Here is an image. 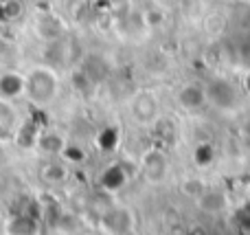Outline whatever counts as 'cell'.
I'll return each instance as SVG.
<instances>
[{"label": "cell", "instance_id": "6da1fadb", "mask_svg": "<svg viewBox=\"0 0 250 235\" xmlns=\"http://www.w3.org/2000/svg\"><path fill=\"white\" fill-rule=\"evenodd\" d=\"M26 77V92L24 97L31 101L33 106L38 108H46L51 106L53 101L60 97V75L53 66L46 64H38V66H31L29 70L24 73Z\"/></svg>", "mask_w": 250, "mask_h": 235}, {"label": "cell", "instance_id": "7a4b0ae2", "mask_svg": "<svg viewBox=\"0 0 250 235\" xmlns=\"http://www.w3.org/2000/svg\"><path fill=\"white\" fill-rule=\"evenodd\" d=\"M127 112L136 126L151 128L160 119V101L158 95L149 88H141V90L132 92L127 99Z\"/></svg>", "mask_w": 250, "mask_h": 235}, {"label": "cell", "instance_id": "3957f363", "mask_svg": "<svg viewBox=\"0 0 250 235\" xmlns=\"http://www.w3.org/2000/svg\"><path fill=\"white\" fill-rule=\"evenodd\" d=\"M141 174L147 183L151 185H158V183H165L169 176V156L163 148H147L145 152L141 154Z\"/></svg>", "mask_w": 250, "mask_h": 235}, {"label": "cell", "instance_id": "277c9868", "mask_svg": "<svg viewBox=\"0 0 250 235\" xmlns=\"http://www.w3.org/2000/svg\"><path fill=\"white\" fill-rule=\"evenodd\" d=\"M207 86V104L217 110H233L237 106L239 97L235 86L224 77H213L211 82L204 84Z\"/></svg>", "mask_w": 250, "mask_h": 235}, {"label": "cell", "instance_id": "5b68a950", "mask_svg": "<svg viewBox=\"0 0 250 235\" xmlns=\"http://www.w3.org/2000/svg\"><path fill=\"white\" fill-rule=\"evenodd\" d=\"M176 104L187 112L202 110L207 104V86L202 82H185L176 90Z\"/></svg>", "mask_w": 250, "mask_h": 235}, {"label": "cell", "instance_id": "8992f818", "mask_svg": "<svg viewBox=\"0 0 250 235\" xmlns=\"http://www.w3.org/2000/svg\"><path fill=\"white\" fill-rule=\"evenodd\" d=\"M26 92V77L20 70H2L0 73V101L13 104Z\"/></svg>", "mask_w": 250, "mask_h": 235}, {"label": "cell", "instance_id": "52a82bcc", "mask_svg": "<svg viewBox=\"0 0 250 235\" xmlns=\"http://www.w3.org/2000/svg\"><path fill=\"white\" fill-rule=\"evenodd\" d=\"M66 145V136L57 130H46V132H40L38 141H35V148L40 150V154H44L46 158H60L64 154Z\"/></svg>", "mask_w": 250, "mask_h": 235}, {"label": "cell", "instance_id": "ba28073f", "mask_svg": "<svg viewBox=\"0 0 250 235\" xmlns=\"http://www.w3.org/2000/svg\"><path fill=\"white\" fill-rule=\"evenodd\" d=\"M40 176L46 185H64L70 178V165L57 158H48L40 170Z\"/></svg>", "mask_w": 250, "mask_h": 235}, {"label": "cell", "instance_id": "9c48e42d", "mask_svg": "<svg viewBox=\"0 0 250 235\" xmlns=\"http://www.w3.org/2000/svg\"><path fill=\"white\" fill-rule=\"evenodd\" d=\"M198 207H200V211H204V214H208V215L222 214V211H226V207H229V196H226L222 189L208 187V192L198 200Z\"/></svg>", "mask_w": 250, "mask_h": 235}, {"label": "cell", "instance_id": "30bf717a", "mask_svg": "<svg viewBox=\"0 0 250 235\" xmlns=\"http://www.w3.org/2000/svg\"><path fill=\"white\" fill-rule=\"evenodd\" d=\"M208 187H211V185H208L202 176H195V174L185 176V178L180 180V192L185 193L189 200H195V202L208 192Z\"/></svg>", "mask_w": 250, "mask_h": 235}, {"label": "cell", "instance_id": "8fae6325", "mask_svg": "<svg viewBox=\"0 0 250 235\" xmlns=\"http://www.w3.org/2000/svg\"><path fill=\"white\" fill-rule=\"evenodd\" d=\"M9 233L11 235H35L38 233V220L31 214H18L9 222Z\"/></svg>", "mask_w": 250, "mask_h": 235}, {"label": "cell", "instance_id": "7c38bea8", "mask_svg": "<svg viewBox=\"0 0 250 235\" xmlns=\"http://www.w3.org/2000/svg\"><path fill=\"white\" fill-rule=\"evenodd\" d=\"M105 227L112 233H125L132 227V215L127 209H114L105 215Z\"/></svg>", "mask_w": 250, "mask_h": 235}, {"label": "cell", "instance_id": "4fadbf2b", "mask_svg": "<svg viewBox=\"0 0 250 235\" xmlns=\"http://www.w3.org/2000/svg\"><path fill=\"white\" fill-rule=\"evenodd\" d=\"M125 171H121L119 176H114V165L108 167V170L104 171V176H101V185H104V189H108V192H117V189H121L125 185Z\"/></svg>", "mask_w": 250, "mask_h": 235}, {"label": "cell", "instance_id": "5bb4252c", "mask_svg": "<svg viewBox=\"0 0 250 235\" xmlns=\"http://www.w3.org/2000/svg\"><path fill=\"white\" fill-rule=\"evenodd\" d=\"M163 22H165V13L160 9H147L143 13V24L147 29H158V26H163Z\"/></svg>", "mask_w": 250, "mask_h": 235}, {"label": "cell", "instance_id": "9a60e30c", "mask_svg": "<svg viewBox=\"0 0 250 235\" xmlns=\"http://www.w3.org/2000/svg\"><path fill=\"white\" fill-rule=\"evenodd\" d=\"M0 9H2L4 22L13 20L16 16H20V13H22V4L18 2V0H2V2H0Z\"/></svg>", "mask_w": 250, "mask_h": 235}, {"label": "cell", "instance_id": "2e32d148", "mask_svg": "<svg viewBox=\"0 0 250 235\" xmlns=\"http://www.w3.org/2000/svg\"><path fill=\"white\" fill-rule=\"evenodd\" d=\"M242 2H248V4H250V0H242Z\"/></svg>", "mask_w": 250, "mask_h": 235}, {"label": "cell", "instance_id": "e0dca14e", "mask_svg": "<svg viewBox=\"0 0 250 235\" xmlns=\"http://www.w3.org/2000/svg\"><path fill=\"white\" fill-rule=\"evenodd\" d=\"M0 136H2V130H0Z\"/></svg>", "mask_w": 250, "mask_h": 235}]
</instances>
